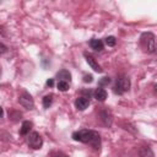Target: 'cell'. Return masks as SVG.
Segmentation results:
<instances>
[{"label": "cell", "mask_w": 157, "mask_h": 157, "mask_svg": "<svg viewBox=\"0 0 157 157\" xmlns=\"http://www.w3.org/2000/svg\"><path fill=\"white\" fill-rule=\"evenodd\" d=\"M72 139L75 141L82 142V144H90L93 148L99 150V146H101V135L96 130L81 129L78 131L72 132Z\"/></svg>", "instance_id": "obj_1"}, {"label": "cell", "mask_w": 157, "mask_h": 157, "mask_svg": "<svg viewBox=\"0 0 157 157\" xmlns=\"http://www.w3.org/2000/svg\"><path fill=\"white\" fill-rule=\"evenodd\" d=\"M140 45L146 53H157V39L151 32H145L141 34Z\"/></svg>", "instance_id": "obj_2"}, {"label": "cell", "mask_w": 157, "mask_h": 157, "mask_svg": "<svg viewBox=\"0 0 157 157\" xmlns=\"http://www.w3.org/2000/svg\"><path fill=\"white\" fill-rule=\"evenodd\" d=\"M130 90V80L126 76H119L115 80L114 87H113V92L115 94H123L125 92H128Z\"/></svg>", "instance_id": "obj_3"}, {"label": "cell", "mask_w": 157, "mask_h": 157, "mask_svg": "<svg viewBox=\"0 0 157 157\" xmlns=\"http://www.w3.org/2000/svg\"><path fill=\"white\" fill-rule=\"evenodd\" d=\"M27 144L33 150H39L42 147V145H43V139L40 137V135L37 131H32L31 134H28Z\"/></svg>", "instance_id": "obj_4"}, {"label": "cell", "mask_w": 157, "mask_h": 157, "mask_svg": "<svg viewBox=\"0 0 157 157\" xmlns=\"http://www.w3.org/2000/svg\"><path fill=\"white\" fill-rule=\"evenodd\" d=\"M18 103L26 108V109H33L34 108V102H33V98L32 96L28 93V92H23L20 94L18 97Z\"/></svg>", "instance_id": "obj_5"}, {"label": "cell", "mask_w": 157, "mask_h": 157, "mask_svg": "<svg viewBox=\"0 0 157 157\" xmlns=\"http://www.w3.org/2000/svg\"><path fill=\"white\" fill-rule=\"evenodd\" d=\"M99 120H101V123L104 126H107V128L112 126V124H113V115H112L110 110H108V109H101L99 110Z\"/></svg>", "instance_id": "obj_6"}, {"label": "cell", "mask_w": 157, "mask_h": 157, "mask_svg": "<svg viewBox=\"0 0 157 157\" xmlns=\"http://www.w3.org/2000/svg\"><path fill=\"white\" fill-rule=\"evenodd\" d=\"M88 105H90V98H87V97L80 96V97H77L76 101H75V107H76L78 110H85Z\"/></svg>", "instance_id": "obj_7"}, {"label": "cell", "mask_w": 157, "mask_h": 157, "mask_svg": "<svg viewBox=\"0 0 157 157\" xmlns=\"http://www.w3.org/2000/svg\"><path fill=\"white\" fill-rule=\"evenodd\" d=\"M85 58H86V61H87V64L91 66V69H93L96 72H102L103 71V69L101 67V65L94 60V58L93 56H91L90 54H87V53H85Z\"/></svg>", "instance_id": "obj_8"}, {"label": "cell", "mask_w": 157, "mask_h": 157, "mask_svg": "<svg viewBox=\"0 0 157 157\" xmlns=\"http://www.w3.org/2000/svg\"><path fill=\"white\" fill-rule=\"evenodd\" d=\"M56 80L58 81H65V82H69L70 83V81H71V74L69 72V70L63 69V70H60V71L56 72Z\"/></svg>", "instance_id": "obj_9"}, {"label": "cell", "mask_w": 157, "mask_h": 157, "mask_svg": "<svg viewBox=\"0 0 157 157\" xmlns=\"http://www.w3.org/2000/svg\"><path fill=\"white\" fill-rule=\"evenodd\" d=\"M93 96H94V98H96L97 101L103 102V101H105V98H107V91H105L104 88H102V87H98V88H96V90L93 91Z\"/></svg>", "instance_id": "obj_10"}, {"label": "cell", "mask_w": 157, "mask_h": 157, "mask_svg": "<svg viewBox=\"0 0 157 157\" xmlns=\"http://www.w3.org/2000/svg\"><path fill=\"white\" fill-rule=\"evenodd\" d=\"M139 156L140 157H155V153L150 146H142L139 148Z\"/></svg>", "instance_id": "obj_11"}, {"label": "cell", "mask_w": 157, "mask_h": 157, "mask_svg": "<svg viewBox=\"0 0 157 157\" xmlns=\"http://www.w3.org/2000/svg\"><path fill=\"white\" fill-rule=\"evenodd\" d=\"M90 47H91L93 50H96V52H101V50H103V42H102L101 39L92 38V39L90 40Z\"/></svg>", "instance_id": "obj_12"}, {"label": "cell", "mask_w": 157, "mask_h": 157, "mask_svg": "<svg viewBox=\"0 0 157 157\" xmlns=\"http://www.w3.org/2000/svg\"><path fill=\"white\" fill-rule=\"evenodd\" d=\"M32 121H28V120H26V121H23L22 123V125H21V129H20V135H22V136H25V135H27V134H29V130L32 129Z\"/></svg>", "instance_id": "obj_13"}, {"label": "cell", "mask_w": 157, "mask_h": 157, "mask_svg": "<svg viewBox=\"0 0 157 157\" xmlns=\"http://www.w3.org/2000/svg\"><path fill=\"white\" fill-rule=\"evenodd\" d=\"M53 94L52 93H49V94H47V96H44L43 97V107L44 108H49L50 105H52V103H53Z\"/></svg>", "instance_id": "obj_14"}, {"label": "cell", "mask_w": 157, "mask_h": 157, "mask_svg": "<svg viewBox=\"0 0 157 157\" xmlns=\"http://www.w3.org/2000/svg\"><path fill=\"white\" fill-rule=\"evenodd\" d=\"M56 87H58V90H59V91L65 92V91H67V90H69L70 83H69V82H65V81H58Z\"/></svg>", "instance_id": "obj_15"}, {"label": "cell", "mask_w": 157, "mask_h": 157, "mask_svg": "<svg viewBox=\"0 0 157 157\" xmlns=\"http://www.w3.org/2000/svg\"><path fill=\"white\" fill-rule=\"evenodd\" d=\"M104 43L108 45V47H114L117 44V38L114 36H108L105 39H104Z\"/></svg>", "instance_id": "obj_16"}, {"label": "cell", "mask_w": 157, "mask_h": 157, "mask_svg": "<svg viewBox=\"0 0 157 157\" xmlns=\"http://www.w3.org/2000/svg\"><path fill=\"white\" fill-rule=\"evenodd\" d=\"M109 83H110V78H109L108 76H104V77H102V78L98 81V85H99V87L107 86V85H109Z\"/></svg>", "instance_id": "obj_17"}, {"label": "cell", "mask_w": 157, "mask_h": 157, "mask_svg": "<svg viewBox=\"0 0 157 157\" xmlns=\"http://www.w3.org/2000/svg\"><path fill=\"white\" fill-rule=\"evenodd\" d=\"M92 81H93V76L92 75H85L83 76V82L87 83V82H92Z\"/></svg>", "instance_id": "obj_18"}, {"label": "cell", "mask_w": 157, "mask_h": 157, "mask_svg": "<svg viewBox=\"0 0 157 157\" xmlns=\"http://www.w3.org/2000/svg\"><path fill=\"white\" fill-rule=\"evenodd\" d=\"M53 157H69V156L65 155L64 152H54L53 153Z\"/></svg>", "instance_id": "obj_19"}, {"label": "cell", "mask_w": 157, "mask_h": 157, "mask_svg": "<svg viewBox=\"0 0 157 157\" xmlns=\"http://www.w3.org/2000/svg\"><path fill=\"white\" fill-rule=\"evenodd\" d=\"M81 93H86V94H87V98H90V94H92V92H91L90 90H82Z\"/></svg>", "instance_id": "obj_20"}, {"label": "cell", "mask_w": 157, "mask_h": 157, "mask_svg": "<svg viewBox=\"0 0 157 157\" xmlns=\"http://www.w3.org/2000/svg\"><path fill=\"white\" fill-rule=\"evenodd\" d=\"M0 47H1V54H4V53L7 50V48L5 47V44H4V43H1V44H0Z\"/></svg>", "instance_id": "obj_21"}, {"label": "cell", "mask_w": 157, "mask_h": 157, "mask_svg": "<svg viewBox=\"0 0 157 157\" xmlns=\"http://www.w3.org/2000/svg\"><path fill=\"white\" fill-rule=\"evenodd\" d=\"M54 85V80L53 78H49L48 81H47V86H49V87H52Z\"/></svg>", "instance_id": "obj_22"}, {"label": "cell", "mask_w": 157, "mask_h": 157, "mask_svg": "<svg viewBox=\"0 0 157 157\" xmlns=\"http://www.w3.org/2000/svg\"><path fill=\"white\" fill-rule=\"evenodd\" d=\"M153 93L157 96V85H155V86H153Z\"/></svg>", "instance_id": "obj_23"}]
</instances>
